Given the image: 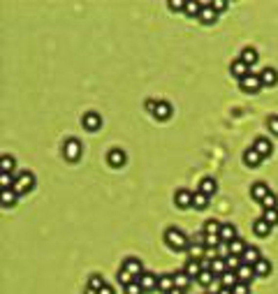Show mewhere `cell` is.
Returning a JSON list of instances; mask_svg holds the SVG:
<instances>
[{"label": "cell", "instance_id": "d6986e66", "mask_svg": "<svg viewBox=\"0 0 278 294\" xmlns=\"http://www.w3.org/2000/svg\"><path fill=\"white\" fill-rule=\"evenodd\" d=\"M220 285L227 287V290H234V287L239 285V278H236L234 271H225V273L220 276Z\"/></svg>", "mask_w": 278, "mask_h": 294}, {"label": "cell", "instance_id": "7402d4cb", "mask_svg": "<svg viewBox=\"0 0 278 294\" xmlns=\"http://www.w3.org/2000/svg\"><path fill=\"white\" fill-rule=\"evenodd\" d=\"M153 116H156L158 121H167V118L172 116V105H169V102H158V109Z\"/></svg>", "mask_w": 278, "mask_h": 294}, {"label": "cell", "instance_id": "60d3db41", "mask_svg": "<svg viewBox=\"0 0 278 294\" xmlns=\"http://www.w3.org/2000/svg\"><path fill=\"white\" fill-rule=\"evenodd\" d=\"M267 223L274 227V225H278V209H269V211H264V215H262Z\"/></svg>", "mask_w": 278, "mask_h": 294}, {"label": "cell", "instance_id": "4316f807", "mask_svg": "<svg viewBox=\"0 0 278 294\" xmlns=\"http://www.w3.org/2000/svg\"><path fill=\"white\" fill-rule=\"evenodd\" d=\"M241 61L246 63L248 67H253V65L257 63V51H255V49H251V46H246V49L241 51Z\"/></svg>", "mask_w": 278, "mask_h": 294}, {"label": "cell", "instance_id": "1f68e13d", "mask_svg": "<svg viewBox=\"0 0 278 294\" xmlns=\"http://www.w3.org/2000/svg\"><path fill=\"white\" fill-rule=\"evenodd\" d=\"M12 169H14V158H12V155H2L0 171H2V174H12Z\"/></svg>", "mask_w": 278, "mask_h": 294}, {"label": "cell", "instance_id": "8992f818", "mask_svg": "<svg viewBox=\"0 0 278 294\" xmlns=\"http://www.w3.org/2000/svg\"><path fill=\"white\" fill-rule=\"evenodd\" d=\"M241 259H243V264H251V267H255V264H257V262L262 259L260 248H255V246H248V248H246V252L241 255Z\"/></svg>", "mask_w": 278, "mask_h": 294}, {"label": "cell", "instance_id": "8fae6325", "mask_svg": "<svg viewBox=\"0 0 278 294\" xmlns=\"http://www.w3.org/2000/svg\"><path fill=\"white\" fill-rule=\"evenodd\" d=\"M253 148L260 153L262 158H267V155H271V151H274V146L269 144V139H264V137H257L255 139V144H253Z\"/></svg>", "mask_w": 278, "mask_h": 294}, {"label": "cell", "instance_id": "cb8c5ba5", "mask_svg": "<svg viewBox=\"0 0 278 294\" xmlns=\"http://www.w3.org/2000/svg\"><path fill=\"white\" fill-rule=\"evenodd\" d=\"M253 269H255V276L264 278V276H269V273H271V262H269V259H264V257H262L260 262H257V264H255Z\"/></svg>", "mask_w": 278, "mask_h": 294}, {"label": "cell", "instance_id": "3957f363", "mask_svg": "<svg viewBox=\"0 0 278 294\" xmlns=\"http://www.w3.org/2000/svg\"><path fill=\"white\" fill-rule=\"evenodd\" d=\"M239 84H241V90L243 93H257V90L262 88V81H260V77H257V74H248V77H246V79H241L239 81Z\"/></svg>", "mask_w": 278, "mask_h": 294}, {"label": "cell", "instance_id": "74e56055", "mask_svg": "<svg viewBox=\"0 0 278 294\" xmlns=\"http://www.w3.org/2000/svg\"><path fill=\"white\" fill-rule=\"evenodd\" d=\"M260 204L264 206V211H269V209H276V206H278V199H276V195H274V192H269V195L264 197Z\"/></svg>", "mask_w": 278, "mask_h": 294}, {"label": "cell", "instance_id": "9a60e30c", "mask_svg": "<svg viewBox=\"0 0 278 294\" xmlns=\"http://www.w3.org/2000/svg\"><path fill=\"white\" fill-rule=\"evenodd\" d=\"M107 162H109L112 167H123V165H125V153H123L121 148H112L109 155H107Z\"/></svg>", "mask_w": 278, "mask_h": 294}, {"label": "cell", "instance_id": "d4e9b609", "mask_svg": "<svg viewBox=\"0 0 278 294\" xmlns=\"http://www.w3.org/2000/svg\"><path fill=\"white\" fill-rule=\"evenodd\" d=\"M253 230H255V234H257V236H269V234H271V225L267 223L264 218H260V220H255Z\"/></svg>", "mask_w": 278, "mask_h": 294}, {"label": "cell", "instance_id": "30bf717a", "mask_svg": "<svg viewBox=\"0 0 278 294\" xmlns=\"http://www.w3.org/2000/svg\"><path fill=\"white\" fill-rule=\"evenodd\" d=\"M197 19H200L202 23H216L218 12L213 9V5H202V12H200V17Z\"/></svg>", "mask_w": 278, "mask_h": 294}, {"label": "cell", "instance_id": "6da1fadb", "mask_svg": "<svg viewBox=\"0 0 278 294\" xmlns=\"http://www.w3.org/2000/svg\"><path fill=\"white\" fill-rule=\"evenodd\" d=\"M165 243L172 250H185L188 246H190V239H188L179 227H169V230L165 232Z\"/></svg>", "mask_w": 278, "mask_h": 294}, {"label": "cell", "instance_id": "836d02e7", "mask_svg": "<svg viewBox=\"0 0 278 294\" xmlns=\"http://www.w3.org/2000/svg\"><path fill=\"white\" fill-rule=\"evenodd\" d=\"M225 262H227V271H239V269H241V264H243V259L239 257V255H230Z\"/></svg>", "mask_w": 278, "mask_h": 294}, {"label": "cell", "instance_id": "7dc6e473", "mask_svg": "<svg viewBox=\"0 0 278 294\" xmlns=\"http://www.w3.org/2000/svg\"><path fill=\"white\" fill-rule=\"evenodd\" d=\"M225 7H227V2H223V0L213 2V9H216V12H220V9H225Z\"/></svg>", "mask_w": 278, "mask_h": 294}, {"label": "cell", "instance_id": "681fc988", "mask_svg": "<svg viewBox=\"0 0 278 294\" xmlns=\"http://www.w3.org/2000/svg\"><path fill=\"white\" fill-rule=\"evenodd\" d=\"M169 294H185V290H181V287H174Z\"/></svg>", "mask_w": 278, "mask_h": 294}, {"label": "cell", "instance_id": "f546056e", "mask_svg": "<svg viewBox=\"0 0 278 294\" xmlns=\"http://www.w3.org/2000/svg\"><path fill=\"white\" fill-rule=\"evenodd\" d=\"M192 206L197 209V211H204L208 206V195H204V192H195V197H192Z\"/></svg>", "mask_w": 278, "mask_h": 294}, {"label": "cell", "instance_id": "277c9868", "mask_svg": "<svg viewBox=\"0 0 278 294\" xmlns=\"http://www.w3.org/2000/svg\"><path fill=\"white\" fill-rule=\"evenodd\" d=\"M158 280H160V276H158V273H151V271H144V273L137 278V283L141 285V290H144V292H148V290H156Z\"/></svg>", "mask_w": 278, "mask_h": 294}, {"label": "cell", "instance_id": "f35d334b", "mask_svg": "<svg viewBox=\"0 0 278 294\" xmlns=\"http://www.w3.org/2000/svg\"><path fill=\"white\" fill-rule=\"evenodd\" d=\"M104 285H107V283H104V278H102V276H97V273H95V276L88 278V287H93V290H97V292H100V290H102Z\"/></svg>", "mask_w": 278, "mask_h": 294}, {"label": "cell", "instance_id": "603a6c76", "mask_svg": "<svg viewBox=\"0 0 278 294\" xmlns=\"http://www.w3.org/2000/svg\"><path fill=\"white\" fill-rule=\"evenodd\" d=\"M251 195L255 197V199H257V202H262V199H264V197L269 195V186H267V183H255V186L251 188Z\"/></svg>", "mask_w": 278, "mask_h": 294}, {"label": "cell", "instance_id": "f1b7e54d", "mask_svg": "<svg viewBox=\"0 0 278 294\" xmlns=\"http://www.w3.org/2000/svg\"><path fill=\"white\" fill-rule=\"evenodd\" d=\"M190 280H192V278L188 276L185 271H176V273H174V285L181 287V290H185V287L190 285Z\"/></svg>", "mask_w": 278, "mask_h": 294}, {"label": "cell", "instance_id": "5b68a950", "mask_svg": "<svg viewBox=\"0 0 278 294\" xmlns=\"http://www.w3.org/2000/svg\"><path fill=\"white\" fill-rule=\"evenodd\" d=\"M63 155H65L68 160H77L79 155H81V144H79V139H68L65 146H63Z\"/></svg>", "mask_w": 278, "mask_h": 294}, {"label": "cell", "instance_id": "d590c367", "mask_svg": "<svg viewBox=\"0 0 278 294\" xmlns=\"http://www.w3.org/2000/svg\"><path fill=\"white\" fill-rule=\"evenodd\" d=\"M220 227H223V225L218 223V220H208V223L204 225V234H208V236H213V234H220Z\"/></svg>", "mask_w": 278, "mask_h": 294}, {"label": "cell", "instance_id": "44dd1931", "mask_svg": "<svg viewBox=\"0 0 278 294\" xmlns=\"http://www.w3.org/2000/svg\"><path fill=\"white\" fill-rule=\"evenodd\" d=\"M100 125H102V121H100V116H97V114H93V111L84 116V127H86V130H91V132H95Z\"/></svg>", "mask_w": 278, "mask_h": 294}, {"label": "cell", "instance_id": "7a4b0ae2", "mask_svg": "<svg viewBox=\"0 0 278 294\" xmlns=\"http://www.w3.org/2000/svg\"><path fill=\"white\" fill-rule=\"evenodd\" d=\"M35 188V176L30 174V171H21L17 176V181H14V192L17 195H23V192H28V190H33Z\"/></svg>", "mask_w": 278, "mask_h": 294}, {"label": "cell", "instance_id": "bcb514c9", "mask_svg": "<svg viewBox=\"0 0 278 294\" xmlns=\"http://www.w3.org/2000/svg\"><path fill=\"white\" fill-rule=\"evenodd\" d=\"M156 109H158V102H156V100H146V111L156 114Z\"/></svg>", "mask_w": 278, "mask_h": 294}, {"label": "cell", "instance_id": "ab89813d", "mask_svg": "<svg viewBox=\"0 0 278 294\" xmlns=\"http://www.w3.org/2000/svg\"><path fill=\"white\" fill-rule=\"evenodd\" d=\"M200 12H202L200 2H185V14L188 17H200Z\"/></svg>", "mask_w": 278, "mask_h": 294}, {"label": "cell", "instance_id": "7c38bea8", "mask_svg": "<svg viewBox=\"0 0 278 294\" xmlns=\"http://www.w3.org/2000/svg\"><path fill=\"white\" fill-rule=\"evenodd\" d=\"M183 271H185L190 278H195V280H197V276L204 271V264H202V262H197V259H188V262H185V267H183Z\"/></svg>", "mask_w": 278, "mask_h": 294}, {"label": "cell", "instance_id": "4dcf8cb0", "mask_svg": "<svg viewBox=\"0 0 278 294\" xmlns=\"http://www.w3.org/2000/svg\"><path fill=\"white\" fill-rule=\"evenodd\" d=\"M246 248H248V246H246L241 239H234L230 243V255H239V257H241L243 252H246Z\"/></svg>", "mask_w": 278, "mask_h": 294}, {"label": "cell", "instance_id": "c3c4849f", "mask_svg": "<svg viewBox=\"0 0 278 294\" xmlns=\"http://www.w3.org/2000/svg\"><path fill=\"white\" fill-rule=\"evenodd\" d=\"M97 294H114V290H112V287H109V285H104V287H102V290H100V292H97Z\"/></svg>", "mask_w": 278, "mask_h": 294}, {"label": "cell", "instance_id": "d6a6232c", "mask_svg": "<svg viewBox=\"0 0 278 294\" xmlns=\"http://www.w3.org/2000/svg\"><path fill=\"white\" fill-rule=\"evenodd\" d=\"M116 278H118V283H121L123 287H128L130 283H135V280H137V278L132 276L130 271H125V269H121V271H118V276H116Z\"/></svg>", "mask_w": 278, "mask_h": 294}, {"label": "cell", "instance_id": "b9f144b4", "mask_svg": "<svg viewBox=\"0 0 278 294\" xmlns=\"http://www.w3.org/2000/svg\"><path fill=\"white\" fill-rule=\"evenodd\" d=\"M144 292V290H141V285H139L137 280H135V283H130V285L125 287V294H141Z\"/></svg>", "mask_w": 278, "mask_h": 294}, {"label": "cell", "instance_id": "ee69618b", "mask_svg": "<svg viewBox=\"0 0 278 294\" xmlns=\"http://www.w3.org/2000/svg\"><path fill=\"white\" fill-rule=\"evenodd\" d=\"M232 294H251V287L246 285V283H239V285L232 290Z\"/></svg>", "mask_w": 278, "mask_h": 294}, {"label": "cell", "instance_id": "83f0119b", "mask_svg": "<svg viewBox=\"0 0 278 294\" xmlns=\"http://www.w3.org/2000/svg\"><path fill=\"white\" fill-rule=\"evenodd\" d=\"M216 280H218V278L213 276V273H211L208 269H204V271H202L200 276H197V283H200L202 287H211L213 283H216Z\"/></svg>", "mask_w": 278, "mask_h": 294}, {"label": "cell", "instance_id": "ac0fdd59", "mask_svg": "<svg viewBox=\"0 0 278 294\" xmlns=\"http://www.w3.org/2000/svg\"><path fill=\"white\" fill-rule=\"evenodd\" d=\"M260 81H262V88H264V86H274V84L278 81V72H276V70H271V67L262 70Z\"/></svg>", "mask_w": 278, "mask_h": 294}, {"label": "cell", "instance_id": "ba28073f", "mask_svg": "<svg viewBox=\"0 0 278 294\" xmlns=\"http://www.w3.org/2000/svg\"><path fill=\"white\" fill-rule=\"evenodd\" d=\"M218 236H220V241H223V243H227V246H230V243H232L234 239H239V236H236V227H234L232 223H225V225H223Z\"/></svg>", "mask_w": 278, "mask_h": 294}, {"label": "cell", "instance_id": "f5cc1de1", "mask_svg": "<svg viewBox=\"0 0 278 294\" xmlns=\"http://www.w3.org/2000/svg\"><path fill=\"white\" fill-rule=\"evenodd\" d=\"M208 294H211V292H208Z\"/></svg>", "mask_w": 278, "mask_h": 294}, {"label": "cell", "instance_id": "816d5d0a", "mask_svg": "<svg viewBox=\"0 0 278 294\" xmlns=\"http://www.w3.org/2000/svg\"><path fill=\"white\" fill-rule=\"evenodd\" d=\"M218 294H232V290H227V287H223V290H220Z\"/></svg>", "mask_w": 278, "mask_h": 294}, {"label": "cell", "instance_id": "5bb4252c", "mask_svg": "<svg viewBox=\"0 0 278 294\" xmlns=\"http://www.w3.org/2000/svg\"><path fill=\"white\" fill-rule=\"evenodd\" d=\"M234 273H236V278H239V283H246V285H248L253 278H255V269H253L251 264H241V269L234 271Z\"/></svg>", "mask_w": 278, "mask_h": 294}, {"label": "cell", "instance_id": "e575fe53", "mask_svg": "<svg viewBox=\"0 0 278 294\" xmlns=\"http://www.w3.org/2000/svg\"><path fill=\"white\" fill-rule=\"evenodd\" d=\"M17 204V192L14 190H2V206H14Z\"/></svg>", "mask_w": 278, "mask_h": 294}, {"label": "cell", "instance_id": "8d00e7d4", "mask_svg": "<svg viewBox=\"0 0 278 294\" xmlns=\"http://www.w3.org/2000/svg\"><path fill=\"white\" fill-rule=\"evenodd\" d=\"M188 252H190V259H197V262H200L202 255L207 252V248H204V246H197V243H192L190 248H188Z\"/></svg>", "mask_w": 278, "mask_h": 294}, {"label": "cell", "instance_id": "4fadbf2b", "mask_svg": "<svg viewBox=\"0 0 278 294\" xmlns=\"http://www.w3.org/2000/svg\"><path fill=\"white\" fill-rule=\"evenodd\" d=\"M123 269L125 271H130L135 278H139L141 273H144V264L139 262V259H135V257H130V259H125V264H123Z\"/></svg>", "mask_w": 278, "mask_h": 294}, {"label": "cell", "instance_id": "7bdbcfd3", "mask_svg": "<svg viewBox=\"0 0 278 294\" xmlns=\"http://www.w3.org/2000/svg\"><path fill=\"white\" fill-rule=\"evenodd\" d=\"M267 125H269V130L278 137V116H269V121H267Z\"/></svg>", "mask_w": 278, "mask_h": 294}, {"label": "cell", "instance_id": "f6af8a7d", "mask_svg": "<svg viewBox=\"0 0 278 294\" xmlns=\"http://www.w3.org/2000/svg\"><path fill=\"white\" fill-rule=\"evenodd\" d=\"M167 5H169V9H176V12H179V9H183V12H185V2H179V0H169Z\"/></svg>", "mask_w": 278, "mask_h": 294}, {"label": "cell", "instance_id": "ffe728a7", "mask_svg": "<svg viewBox=\"0 0 278 294\" xmlns=\"http://www.w3.org/2000/svg\"><path fill=\"white\" fill-rule=\"evenodd\" d=\"M260 160H262V155L257 151H255V148H248V151L243 153V162H246V165H248V167H257V165H260Z\"/></svg>", "mask_w": 278, "mask_h": 294}, {"label": "cell", "instance_id": "2e32d148", "mask_svg": "<svg viewBox=\"0 0 278 294\" xmlns=\"http://www.w3.org/2000/svg\"><path fill=\"white\" fill-rule=\"evenodd\" d=\"M208 271L213 273L216 278H220L223 273L227 271V262L223 257H216V259H211V264H208Z\"/></svg>", "mask_w": 278, "mask_h": 294}, {"label": "cell", "instance_id": "e0dca14e", "mask_svg": "<svg viewBox=\"0 0 278 294\" xmlns=\"http://www.w3.org/2000/svg\"><path fill=\"white\" fill-rule=\"evenodd\" d=\"M174 273H165V276H160V280H158V290L160 292H165V294H169L174 290Z\"/></svg>", "mask_w": 278, "mask_h": 294}, {"label": "cell", "instance_id": "484cf974", "mask_svg": "<svg viewBox=\"0 0 278 294\" xmlns=\"http://www.w3.org/2000/svg\"><path fill=\"white\" fill-rule=\"evenodd\" d=\"M216 190H218V183L213 181V178H204L200 183V192H204V195H216Z\"/></svg>", "mask_w": 278, "mask_h": 294}, {"label": "cell", "instance_id": "9c48e42d", "mask_svg": "<svg viewBox=\"0 0 278 294\" xmlns=\"http://www.w3.org/2000/svg\"><path fill=\"white\" fill-rule=\"evenodd\" d=\"M230 70H232V77H236V79H239V81H241V79H246V77L251 74V67H248V65H246V63H243L241 58H239V61H234V63H232V67H230Z\"/></svg>", "mask_w": 278, "mask_h": 294}, {"label": "cell", "instance_id": "f907efd6", "mask_svg": "<svg viewBox=\"0 0 278 294\" xmlns=\"http://www.w3.org/2000/svg\"><path fill=\"white\" fill-rule=\"evenodd\" d=\"M84 294H97V290H93V287H86V292Z\"/></svg>", "mask_w": 278, "mask_h": 294}, {"label": "cell", "instance_id": "52a82bcc", "mask_svg": "<svg viewBox=\"0 0 278 294\" xmlns=\"http://www.w3.org/2000/svg\"><path fill=\"white\" fill-rule=\"evenodd\" d=\"M192 192L190 190H176V195H174V202H176V206L179 209H188V206H192Z\"/></svg>", "mask_w": 278, "mask_h": 294}]
</instances>
